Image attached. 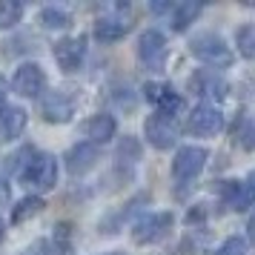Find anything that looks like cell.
<instances>
[{
	"label": "cell",
	"mask_w": 255,
	"mask_h": 255,
	"mask_svg": "<svg viewBox=\"0 0 255 255\" xmlns=\"http://www.w3.org/2000/svg\"><path fill=\"white\" fill-rule=\"evenodd\" d=\"M247 244H255V212L247 221Z\"/></svg>",
	"instance_id": "obj_27"
},
{
	"label": "cell",
	"mask_w": 255,
	"mask_h": 255,
	"mask_svg": "<svg viewBox=\"0 0 255 255\" xmlns=\"http://www.w3.org/2000/svg\"><path fill=\"white\" fill-rule=\"evenodd\" d=\"M172 221H175L172 212H152V215H143V218L135 221L132 238H135V244H158L161 238L169 235Z\"/></svg>",
	"instance_id": "obj_4"
},
{
	"label": "cell",
	"mask_w": 255,
	"mask_h": 255,
	"mask_svg": "<svg viewBox=\"0 0 255 255\" xmlns=\"http://www.w3.org/2000/svg\"><path fill=\"white\" fill-rule=\"evenodd\" d=\"M109 255H127V253H109Z\"/></svg>",
	"instance_id": "obj_30"
},
{
	"label": "cell",
	"mask_w": 255,
	"mask_h": 255,
	"mask_svg": "<svg viewBox=\"0 0 255 255\" xmlns=\"http://www.w3.org/2000/svg\"><path fill=\"white\" fill-rule=\"evenodd\" d=\"M198 14H201V3H181V6H175L172 29H175V32H184V29L195 20Z\"/></svg>",
	"instance_id": "obj_18"
},
{
	"label": "cell",
	"mask_w": 255,
	"mask_h": 255,
	"mask_svg": "<svg viewBox=\"0 0 255 255\" xmlns=\"http://www.w3.org/2000/svg\"><path fill=\"white\" fill-rule=\"evenodd\" d=\"M95 163H98V149H95L89 140L72 146L69 155H66V169H69L72 175H86Z\"/></svg>",
	"instance_id": "obj_15"
},
{
	"label": "cell",
	"mask_w": 255,
	"mask_h": 255,
	"mask_svg": "<svg viewBox=\"0 0 255 255\" xmlns=\"http://www.w3.org/2000/svg\"><path fill=\"white\" fill-rule=\"evenodd\" d=\"M0 241H3V221H0Z\"/></svg>",
	"instance_id": "obj_29"
},
{
	"label": "cell",
	"mask_w": 255,
	"mask_h": 255,
	"mask_svg": "<svg viewBox=\"0 0 255 255\" xmlns=\"http://www.w3.org/2000/svg\"><path fill=\"white\" fill-rule=\"evenodd\" d=\"M127 32H129V20H124V17H101L95 23V37L101 43H115Z\"/></svg>",
	"instance_id": "obj_17"
},
{
	"label": "cell",
	"mask_w": 255,
	"mask_h": 255,
	"mask_svg": "<svg viewBox=\"0 0 255 255\" xmlns=\"http://www.w3.org/2000/svg\"><path fill=\"white\" fill-rule=\"evenodd\" d=\"M143 132H146V140H149L155 149H169V146L178 143V127H175L172 118H166V115L146 118Z\"/></svg>",
	"instance_id": "obj_10"
},
{
	"label": "cell",
	"mask_w": 255,
	"mask_h": 255,
	"mask_svg": "<svg viewBox=\"0 0 255 255\" xmlns=\"http://www.w3.org/2000/svg\"><path fill=\"white\" fill-rule=\"evenodd\" d=\"M3 201H9V184L6 181H0V204Z\"/></svg>",
	"instance_id": "obj_28"
},
{
	"label": "cell",
	"mask_w": 255,
	"mask_h": 255,
	"mask_svg": "<svg viewBox=\"0 0 255 255\" xmlns=\"http://www.w3.org/2000/svg\"><path fill=\"white\" fill-rule=\"evenodd\" d=\"M221 129H224V115H221L218 106L201 104L192 109L189 115V132L198 135V138H215Z\"/></svg>",
	"instance_id": "obj_7"
},
{
	"label": "cell",
	"mask_w": 255,
	"mask_h": 255,
	"mask_svg": "<svg viewBox=\"0 0 255 255\" xmlns=\"http://www.w3.org/2000/svg\"><path fill=\"white\" fill-rule=\"evenodd\" d=\"M40 20H43L46 29H66V26L72 23L69 14L63 12V9H55V6H46V9L40 12Z\"/></svg>",
	"instance_id": "obj_22"
},
{
	"label": "cell",
	"mask_w": 255,
	"mask_h": 255,
	"mask_svg": "<svg viewBox=\"0 0 255 255\" xmlns=\"http://www.w3.org/2000/svg\"><path fill=\"white\" fill-rule=\"evenodd\" d=\"M23 14V6L17 0H0V29H12Z\"/></svg>",
	"instance_id": "obj_20"
},
{
	"label": "cell",
	"mask_w": 255,
	"mask_h": 255,
	"mask_svg": "<svg viewBox=\"0 0 255 255\" xmlns=\"http://www.w3.org/2000/svg\"><path fill=\"white\" fill-rule=\"evenodd\" d=\"M40 212H43V201H40V198H23V201L14 207L12 221L14 224H23V221L35 218V215H40Z\"/></svg>",
	"instance_id": "obj_19"
},
{
	"label": "cell",
	"mask_w": 255,
	"mask_h": 255,
	"mask_svg": "<svg viewBox=\"0 0 255 255\" xmlns=\"http://www.w3.org/2000/svg\"><path fill=\"white\" fill-rule=\"evenodd\" d=\"M20 178L32 189H52L58 184V163L52 155H32V161L20 169Z\"/></svg>",
	"instance_id": "obj_2"
},
{
	"label": "cell",
	"mask_w": 255,
	"mask_h": 255,
	"mask_svg": "<svg viewBox=\"0 0 255 255\" xmlns=\"http://www.w3.org/2000/svg\"><path fill=\"white\" fill-rule=\"evenodd\" d=\"M189 52H192L204 66H209V69H215V72L232 66V49L224 43V37L212 35V32H204V35L192 37Z\"/></svg>",
	"instance_id": "obj_1"
},
{
	"label": "cell",
	"mask_w": 255,
	"mask_h": 255,
	"mask_svg": "<svg viewBox=\"0 0 255 255\" xmlns=\"http://www.w3.org/2000/svg\"><path fill=\"white\" fill-rule=\"evenodd\" d=\"M86 55V40L83 37H63L55 43V60L63 72H78Z\"/></svg>",
	"instance_id": "obj_11"
},
{
	"label": "cell",
	"mask_w": 255,
	"mask_h": 255,
	"mask_svg": "<svg viewBox=\"0 0 255 255\" xmlns=\"http://www.w3.org/2000/svg\"><path fill=\"white\" fill-rule=\"evenodd\" d=\"M235 40H238V52H241L244 58H255V26L238 29Z\"/></svg>",
	"instance_id": "obj_23"
},
{
	"label": "cell",
	"mask_w": 255,
	"mask_h": 255,
	"mask_svg": "<svg viewBox=\"0 0 255 255\" xmlns=\"http://www.w3.org/2000/svg\"><path fill=\"white\" fill-rule=\"evenodd\" d=\"M138 60L149 72H161L163 60H166V37L161 32H155V29L143 32L138 37Z\"/></svg>",
	"instance_id": "obj_5"
},
{
	"label": "cell",
	"mask_w": 255,
	"mask_h": 255,
	"mask_svg": "<svg viewBox=\"0 0 255 255\" xmlns=\"http://www.w3.org/2000/svg\"><path fill=\"white\" fill-rule=\"evenodd\" d=\"M69 238H72V224H58V227H55V247L63 250V247L69 244Z\"/></svg>",
	"instance_id": "obj_25"
},
{
	"label": "cell",
	"mask_w": 255,
	"mask_h": 255,
	"mask_svg": "<svg viewBox=\"0 0 255 255\" xmlns=\"http://www.w3.org/2000/svg\"><path fill=\"white\" fill-rule=\"evenodd\" d=\"M26 255H63V253H60L58 247L52 250V244H46V241H37V244H35V247H32V250H29Z\"/></svg>",
	"instance_id": "obj_26"
},
{
	"label": "cell",
	"mask_w": 255,
	"mask_h": 255,
	"mask_svg": "<svg viewBox=\"0 0 255 255\" xmlns=\"http://www.w3.org/2000/svg\"><path fill=\"white\" fill-rule=\"evenodd\" d=\"M207 149L204 146H181L172 161V175L178 181H192L201 175V169L207 166Z\"/></svg>",
	"instance_id": "obj_6"
},
{
	"label": "cell",
	"mask_w": 255,
	"mask_h": 255,
	"mask_svg": "<svg viewBox=\"0 0 255 255\" xmlns=\"http://www.w3.org/2000/svg\"><path fill=\"white\" fill-rule=\"evenodd\" d=\"M40 112H43V121H49V124H66L75 112V104H72L69 95L49 92L40 104Z\"/></svg>",
	"instance_id": "obj_13"
},
{
	"label": "cell",
	"mask_w": 255,
	"mask_h": 255,
	"mask_svg": "<svg viewBox=\"0 0 255 255\" xmlns=\"http://www.w3.org/2000/svg\"><path fill=\"white\" fill-rule=\"evenodd\" d=\"M26 129V112L20 106H0V140L20 138Z\"/></svg>",
	"instance_id": "obj_14"
},
{
	"label": "cell",
	"mask_w": 255,
	"mask_h": 255,
	"mask_svg": "<svg viewBox=\"0 0 255 255\" xmlns=\"http://www.w3.org/2000/svg\"><path fill=\"white\" fill-rule=\"evenodd\" d=\"M215 255H247V238H241V235H230V238L215 250Z\"/></svg>",
	"instance_id": "obj_24"
},
{
	"label": "cell",
	"mask_w": 255,
	"mask_h": 255,
	"mask_svg": "<svg viewBox=\"0 0 255 255\" xmlns=\"http://www.w3.org/2000/svg\"><path fill=\"white\" fill-rule=\"evenodd\" d=\"M115 129H118V124H115V118L112 115H95V118H89L86 124H83V132H86V138H89V143H106V140H112L115 138Z\"/></svg>",
	"instance_id": "obj_16"
},
{
	"label": "cell",
	"mask_w": 255,
	"mask_h": 255,
	"mask_svg": "<svg viewBox=\"0 0 255 255\" xmlns=\"http://www.w3.org/2000/svg\"><path fill=\"white\" fill-rule=\"evenodd\" d=\"M43 86H46V75H43V69L37 63H20L17 66V72L12 78V89L20 98H37L43 92Z\"/></svg>",
	"instance_id": "obj_9"
},
{
	"label": "cell",
	"mask_w": 255,
	"mask_h": 255,
	"mask_svg": "<svg viewBox=\"0 0 255 255\" xmlns=\"http://www.w3.org/2000/svg\"><path fill=\"white\" fill-rule=\"evenodd\" d=\"M235 143H241L244 149H255V121L241 118V124L235 127Z\"/></svg>",
	"instance_id": "obj_21"
},
{
	"label": "cell",
	"mask_w": 255,
	"mask_h": 255,
	"mask_svg": "<svg viewBox=\"0 0 255 255\" xmlns=\"http://www.w3.org/2000/svg\"><path fill=\"white\" fill-rule=\"evenodd\" d=\"M221 192H224L227 207L235 209V212L255 207V172H250L244 181H227L221 186Z\"/></svg>",
	"instance_id": "obj_8"
},
{
	"label": "cell",
	"mask_w": 255,
	"mask_h": 255,
	"mask_svg": "<svg viewBox=\"0 0 255 255\" xmlns=\"http://www.w3.org/2000/svg\"><path fill=\"white\" fill-rule=\"evenodd\" d=\"M189 89L201 98V101H207L209 106H215V101H224L227 92H230V83L224 81V75L215 69H198L192 78H189Z\"/></svg>",
	"instance_id": "obj_3"
},
{
	"label": "cell",
	"mask_w": 255,
	"mask_h": 255,
	"mask_svg": "<svg viewBox=\"0 0 255 255\" xmlns=\"http://www.w3.org/2000/svg\"><path fill=\"white\" fill-rule=\"evenodd\" d=\"M143 92H146V98L152 104L158 106V115H166V118H172L181 109V104H184L181 95L175 92L172 86H166V83H146Z\"/></svg>",
	"instance_id": "obj_12"
}]
</instances>
